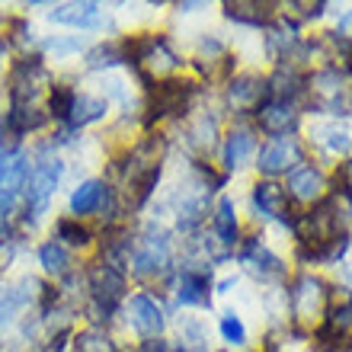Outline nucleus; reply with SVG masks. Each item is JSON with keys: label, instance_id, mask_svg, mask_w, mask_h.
I'll return each instance as SVG.
<instances>
[{"label": "nucleus", "instance_id": "6", "mask_svg": "<svg viewBox=\"0 0 352 352\" xmlns=\"http://www.w3.org/2000/svg\"><path fill=\"white\" fill-rule=\"evenodd\" d=\"M285 340H298V343H307L311 333H314L320 320H324V311L330 305V292H333V282L317 272V269H298L292 272V278L285 282Z\"/></svg>", "mask_w": 352, "mask_h": 352}, {"label": "nucleus", "instance_id": "40", "mask_svg": "<svg viewBox=\"0 0 352 352\" xmlns=\"http://www.w3.org/2000/svg\"><path fill=\"white\" fill-rule=\"evenodd\" d=\"M241 285V272H228V276H221V278H214V295H231L234 288Z\"/></svg>", "mask_w": 352, "mask_h": 352}, {"label": "nucleus", "instance_id": "31", "mask_svg": "<svg viewBox=\"0 0 352 352\" xmlns=\"http://www.w3.org/2000/svg\"><path fill=\"white\" fill-rule=\"evenodd\" d=\"M67 352H122V343L116 340L109 327H77L74 336H71V346Z\"/></svg>", "mask_w": 352, "mask_h": 352}, {"label": "nucleus", "instance_id": "11", "mask_svg": "<svg viewBox=\"0 0 352 352\" xmlns=\"http://www.w3.org/2000/svg\"><path fill=\"white\" fill-rule=\"evenodd\" d=\"M237 71V55L221 32H202L195 38L192 55L186 58V74H192L202 87L224 84Z\"/></svg>", "mask_w": 352, "mask_h": 352}, {"label": "nucleus", "instance_id": "30", "mask_svg": "<svg viewBox=\"0 0 352 352\" xmlns=\"http://www.w3.org/2000/svg\"><path fill=\"white\" fill-rule=\"evenodd\" d=\"M173 343L183 352H212V333H208V324L202 317H195L186 311L183 317H176L173 324Z\"/></svg>", "mask_w": 352, "mask_h": 352}, {"label": "nucleus", "instance_id": "17", "mask_svg": "<svg viewBox=\"0 0 352 352\" xmlns=\"http://www.w3.org/2000/svg\"><path fill=\"white\" fill-rule=\"evenodd\" d=\"M307 160V148L301 135H285V138H263L253 157L256 179H276L282 183L295 167Z\"/></svg>", "mask_w": 352, "mask_h": 352}, {"label": "nucleus", "instance_id": "27", "mask_svg": "<svg viewBox=\"0 0 352 352\" xmlns=\"http://www.w3.org/2000/svg\"><path fill=\"white\" fill-rule=\"evenodd\" d=\"M307 71L298 65H278L266 71V93L269 100H288V102H305Z\"/></svg>", "mask_w": 352, "mask_h": 352}, {"label": "nucleus", "instance_id": "24", "mask_svg": "<svg viewBox=\"0 0 352 352\" xmlns=\"http://www.w3.org/2000/svg\"><path fill=\"white\" fill-rule=\"evenodd\" d=\"M109 109L112 106L102 93L80 90V87H77V96H74V102H71V112H67V122L61 125V131H67V135H80V131L90 129V125H100V122L109 116Z\"/></svg>", "mask_w": 352, "mask_h": 352}, {"label": "nucleus", "instance_id": "9", "mask_svg": "<svg viewBox=\"0 0 352 352\" xmlns=\"http://www.w3.org/2000/svg\"><path fill=\"white\" fill-rule=\"evenodd\" d=\"M234 260H237L243 276H250L256 285L285 288V282L292 278V266L285 263L282 253L272 250V243L266 241V234H263L260 228H250V231L243 234Z\"/></svg>", "mask_w": 352, "mask_h": 352}, {"label": "nucleus", "instance_id": "44", "mask_svg": "<svg viewBox=\"0 0 352 352\" xmlns=\"http://www.w3.org/2000/svg\"><path fill=\"white\" fill-rule=\"evenodd\" d=\"M346 119H352V90H349V102H346Z\"/></svg>", "mask_w": 352, "mask_h": 352}, {"label": "nucleus", "instance_id": "33", "mask_svg": "<svg viewBox=\"0 0 352 352\" xmlns=\"http://www.w3.org/2000/svg\"><path fill=\"white\" fill-rule=\"evenodd\" d=\"M0 36L10 42V48H13V55H32V52H38V36H36V26L29 23L26 13H19V16H10L7 26H3V32Z\"/></svg>", "mask_w": 352, "mask_h": 352}, {"label": "nucleus", "instance_id": "12", "mask_svg": "<svg viewBox=\"0 0 352 352\" xmlns=\"http://www.w3.org/2000/svg\"><path fill=\"white\" fill-rule=\"evenodd\" d=\"M305 148L307 157L317 160L320 167L330 164V167H340L343 160L352 157V125L346 119H311L305 129Z\"/></svg>", "mask_w": 352, "mask_h": 352}, {"label": "nucleus", "instance_id": "18", "mask_svg": "<svg viewBox=\"0 0 352 352\" xmlns=\"http://www.w3.org/2000/svg\"><path fill=\"white\" fill-rule=\"evenodd\" d=\"M282 186H285V195H288V202H292V208L295 212H307V208L320 205L330 195V173L317 160L307 157L301 167H295L282 179Z\"/></svg>", "mask_w": 352, "mask_h": 352}, {"label": "nucleus", "instance_id": "13", "mask_svg": "<svg viewBox=\"0 0 352 352\" xmlns=\"http://www.w3.org/2000/svg\"><path fill=\"white\" fill-rule=\"evenodd\" d=\"M179 131H183L186 157L212 160L214 154H218V144H221V135H224V112L218 109V106L199 102V106L179 122Z\"/></svg>", "mask_w": 352, "mask_h": 352}, {"label": "nucleus", "instance_id": "19", "mask_svg": "<svg viewBox=\"0 0 352 352\" xmlns=\"http://www.w3.org/2000/svg\"><path fill=\"white\" fill-rule=\"evenodd\" d=\"M256 148H260V135L250 122H231L224 125L221 144H218V170L224 176L241 173L243 167H250L253 157H256Z\"/></svg>", "mask_w": 352, "mask_h": 352}, {"label": "nucleus", "instance_id": "43", "mask_svg": "<svg viewBox=\"0 0 352 352\" xmlns=\"http://www.w3.org/2000/svg\"><path fill=\"white\" fill-rule=\"evenodd\" d=\"M336 32H340V36H349L352 38V7L346 10V13H340V19H336Z\"/></svg>", "mask_w": 352, "mask_h": 352}, {"label": "nucleus", "instance_id": "22", "mask_svg": "<svg viewBox=\"0 0 352 352\" xmlns=\"http://www.w3.org/2000/svg\"><path fill=\"white\" fill-rule=\"evenodd\" d=\"M48 23L77 32H102L109 26V13L96 0H71V3H48Z\"/></svg>", "mask_w": 352, "mask_h": 352}, {"label": "nucleus", "instance_id": "2", "mask_svg": "<svg viewBox=\"0 0 352 352\" xmlns=\"http://www.w3.org/2000/svg\"><path fill=\"white\" fill-rule=\"evenodd\" d=\"M176 263H179V247H176V234L157 218L131 224L129 250H125V272L135 278L141 288H167L173 278Z\"/></svg>", "mask_w": 352, "mask_h": 352}, {"label": "nucleus", "instance_id": "14", "mask_svg": "<svg viewBox=\"0 0 352 352\" xmlns=\"http://www.w3.org/2000/svg\"><path fill=\"white\" fill-rule=\"evenodd\" d=\"M266 100V74L260 71H234L218 90V109L231 116V122H250Z\"/></svg>", "mask_w": 352, "mask_h": 352}, {"label": "nucleus", "instance_id": "39", "mask_svg": "<svg viewBox=\"0 0 352 352\" xmlns=\"http://www.w3.org/2000/svg\"><path fill=\"white\" fill-rule=\"evenodd\" d=\"M330 192L352 195V157L343 160L340 167H333V173H330Z\"/></svg>", "mask_w": 352, "mask_h": 352}, {"label": "nucleus", "instance_id": "5", "mask_svg": "<svg viewBox=\"0 0 352 352\" xmlns=\"http://www.w3.org/2000/svg\"><path fill=\"white\" fill-rule=\"evenodd\" d=\"M122 48H125V67L138 80L141 93L160 80L186 74V55L167 32H157V29L131 32V36H122Z\"/></svg>", "mask_w": 352, "mask_h": 352}, {"label": "nucleus", "instance_id": "38", "mask_svg": "<svg viewBox=\"0 0 352 352\" xmlns=\"http://www.w3.org/2000/svg\"><path fill=\"white\" fill-rule=\"evenodd\" d=\"M16 151H26V138L10 125L7 116L0 112V154H16Z\"/></svg>", "mask_w": 352, "mask_h": 352}, {"label": "nucleus", "instance_id": "15", "mask_svg": "<svg viewBox=\"0 0 352 352\" xmlns=\"http://www.w3.org/2000/svg\"><path fill=\"white\" fill-rule=\"evenodd\" d=\"M170 301L183 311H212L214 305V269L199 263H176L173 278L167 282Z\"/></svg>", "mask_w": 352, "mask_h": 352}, {"label": "nucleus", "instance_id": "25", "mask_svg": "<svg viewBox=\"0 0 352 352\" xmlns=\"http://www.w3.org/2000/svg\"><path fill=\"white\" fill-rule=\"evenodd\" d=\"M221 16L228 23H234V26L263 32L278 16V3H272V0H224Z\"/></svg>", "mask_w": 352, "mask_h": 352}, {"label": "nucleus", "instance_id": "16", "mask_svg": "<svg viewBox=\"0 0 352 352\" xmlns=\"http://www.w3.org/2000/svg\"><path fill=\"white\" fill-rule=\"evenodd\" d=\"M247 208H250V218L256 228L276 224V228L292 234V228L298 221V212L288 202L285 186L276 183V179H253L250 195H247Z\"/></svg>", "mask_w": 352, "mask_h": 352}, {"label": "nucleus", "instance_id": "20", "mask_svg": "<svg viewBox=\"0 0 352 352\" xmlns=\"http://www.w3.org/2000/svg\"><path fill=\"white\" fill-rule=\"evenodd\" d=\"M250 125L263 138H285V135H301L305 129V109L301 102L288 100H266L260 109L253 112Z\"/></svg>", "mask_w": 352, "mask_h": 352}, {"label": "nucleus", "instance_id": "10", "mask_svg": "<svg viewBox=\"0 0 352 352\" xmlns=\"http://www.w3.org/2000/svg\"><path fill=\"white\" fill-rule=\"evenodd\" d=\"M119 317L138 343L164 340L170 333V307L164 301V292H154V288H135L125 298Z\"/></svg>", "mask_w": 352, "mask_h": 352}, {"label": "nucleus", "instance_id": "21", "mask_svg": "<svg viewBox=\"0 0 352 352\" xmlns=\"http://www.w3.org/2000/svg\"><path fill=\"white\" fill-rule=\"evenodd\" d=\"M301 45H305V29H298L295 23H288L282 13L263 29V58H266L272 67L298 65Z\"/></svg>", "mask_w": 352, "mask_h": 352}, {"label": "nucleus", "instance_id": "34", "mask_svg": "<svg viewBox=\"0 0 352 352\" xmlns=\"http://www.w3.org/2000/svg\"><path fill=\"white\" fill-rule=\"evenodd\" d=\"M320 38H324V48H327V65L336 67L346 80H352V38L340 36L336 29L320 32Z\"/></svg>", "mask_w": 352, "mask_h": 352}, {"label": "nucleus", "instance_id": "32", "mask_svg": "<svg viewBox=\"0 0 352 352\" xmlns=\"http://www.w3.org/2000/svg\"><path fill=\"white\" fill-rule=\"evenodd\" d=\"M218 340L231 352H247L250 349V330L243 324V317L234 307H224L218 314Z\"/></svg>", "mask_w": 352, "mask_h": 352}, {"label": "nucleus", "instance_id": "7", "mask_svg": "<svg viewBox=\"0 0 352 352\" xmlns=\"http://www.w3.org/2000/svg\"><path fill=\"white\" fill-rule=\"evenodd\" d=\"M205 87L192 74L160 80L141 93V131H164L167 122H183L202 102Z\"/></svg>", "mask_w": 352, "mask_h": 352}, {"label": "nucleus", "instance_id": "42", "mask_svg": "<svg viewBox=\"0 0 352 352\" xmlns=\"http://www.w3.org/2000/svg\"><path fill=\"white\" fill-rule=\"evenodd\" d=\"M10 61H13V48H10V42H7V38L0 36V77L7 74Z\"/></svg>", "mask_w": 352, "mask_h": 352}, {"label": "nucleus", "instance_id": "37", "mask_svg": "<svg viewBox=\"0 0 352 352\" xmlns=\"http://www.w3.org/2000/svg\"><path fill=\"white\" fill-rule=\"evenodd\" d=\"M87 42L80 36H48L38 38V55L45 61H71V58L84 55Z\"/></svg>", "mask_w": 352, "mask_h": 352}, {"label": "nucleus", "instance_id": "1", "mask_svg": "<svg viewBox=\"0 0 352 352\" xmlns=\"http://www.w3.org/2000/svg\"><path fill=\"white\" fill-rule=\"evenodd\" d=\"M167 154L170 138L164 131H141L138 138H131L125 148H119L109 157L102 179L116 189L129 218L141 214L157 199V189L167 173Z\"/></svg>", "mask_w": 352, "mask_h": 352}, {"label": "nucleus", "instance_id": "8", "mask_svg": "<svg viewBox=\"0 0 352 352\" xmlns=\"http://www.w3.org/2000/svg\"><path fill=\"white\" fill-rule=\"evenodd\" d=\"M55 84V74L38 52L32 55H13L7 74H3V109H45V96Z\"/></svg>", "mask_w": 352, "mask_h": 352}, {"label": "nucleus", "instance_id": "29", "mask_svg": "<svg viewBox=\"0 0 352 352\" xmlns=\"http://www.w3.org/2000/svg\"><path fill=\"white\" fill-rule=\"evenodd\" d=\"M84 71L87 74H112L125 67V48H122V36H112V38H100L87 45L84 55Z\"/></svg>", "mask_w": 352, "mask_h": 352}, {"label": "nucleus", "instance_id": "41", "mask_svg": "<svg viewBox=\"0 0 352 352\" xmlns=\"http://www.w3.org/2000/svg\"><path fill=\"white\" fill-rule=\"evenodd\" d=\"M176 13L179 16H186V13H199V10H208V3H202V0H179V3H173Z\"/></svg>", "mask_w": 352, "mask_h": 352}, {"label": "nucleus", "instance_id": "4", "mask_svg": "<svg viewBox=\"0 0 352 352\" xmlns=\"http://www.w3.org/2000/svg\"><path fill=\"white\" fill-rule=\"evenodd\" d=\"M84 301H80V317L90 327H109L116 324L125 298L131 295V278L125 266L93 253L84 263Z\"/></svg>", "mask_w": 352, "mask_h": 352}, {"label": "nucleus", "instance_id": "36", "mask_svg": "<svg viewBox=\"0 0 352 352\" xmlns=\"http://www.w3.org/2000/svg\"><path fill=\"white\" fill-rule=\"evenodd\" d=\"M74 96H77V87L71 84V80H55V84H52V90H48V96H45V112L55 129H61L67 122V112H71Z\"/></svg>", "mask_w": 352, "mask_h": 352}, {"label": "nucleus", "instance_id": "35", "mask_svg": "<svg viewBox=\"0 0 352 352\" xmlns=\"http://www.w3.org/2000/svg\"><path fill=\"white\" fill-rule=\"evenodd\" d=\"M278 13L298 29H305L311 23H320L330 13V3L327 0H288V3H278Z\"/></svg>", "mask_w": 352, "mask_h": 352}, {"label": "nucleus", "instance_id": "23", "mask_svg": "<svg viewBox=\"0 0 352 352\" xmlns=\"http://www.w3.org/2000/svg\"><path fill=\"white\" fill-rule=\"evenodd\" d=\"M205 228H208V234L218 241V247H224L231 256L237 253V247H241L247 228H243V221H241V212H237L234 195L221 192L218 199H214L212 214H208V224H205Z\"/></svg>", "mask_w": 352, "mask_h": 352}, {"label": "nucleus", "instance_id": "26", "mask_svg": "<svg viewBox=\"0 0 352 352\" xmlns=\"http://www.w3.org/2000/svg\"><path fill=\"white\" fill-rule=\"evenodd\" d=\"M36 263L42 266V276H45V282H52V285H61L65 278H71L77 272V256L67 247H61V243L55 241V237H48V241H42L36 247Z\"/></svg>", "mask_w": 352, "mask_h": 352}, {"label": "nucleus", "instance_id": "28", "mask_svg": "<svg viewBox=\"0 0 352 352\" xmlns=\"http://www.w3.org/2000/svg\"><path fill=\"white\" fill-rule=\"evenodd\" d=\"M52 237L61 247H67L74 256L96 250V228H90V221H77L71 214H58L55 224H52Z\"/></svg>", "mask_w": 352, "mask_h": 352}, {"label": "nucleus", "instance_id": "3", "mask_svg": "<svg viewBox=\"0 0 352 352\" xmlns=\"http://www.w3.org/2000/svg\"><path fill=\"white\" fill-rule=\"evenodd\" d=\"M29 154H32V167H29L26 189H23V199H19V212L13 218V228L23 237L36 234L38 224L48 218L52 202H55V195H58V186L65 179V157L58 154L52 138L36 144Z\"/></svg>", "mask_w": 352, "mask_h": 352}]
</instances>
